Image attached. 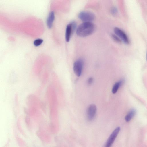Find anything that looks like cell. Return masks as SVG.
Here are the masks:
<instances>
[{
	"mask_svg": "<svg viewBox=\"0 0 147 147\" xmlns=\"http://www.w3.org/2000/svg\"><path fill=\"white\" fill-rule=\"evenodd\" d=\"M95 29V25L92 22H84L78 26L76 33L80 37H85L92 34Z\"/></svg>",
	"mask_w": 147,
	"mask_h": 147,
	"instance_id": "1",
	"label": "cell"
},
{
	"mask_svg": "<svg viewBox=\"0 0 147 147\" xmlns=\"http://www.w3.org/2000/svg\"><path fill=\"white\" fill-rule=\"evenodd\" d=\"M78 16L84 22H92L95 19V16L92 13L87 11L80 12Z\"/></svg>",
	"mask_w": 147,
	"mask_h": 147,
	"instance_id": "2",
	"label": "cell"
},
{
	"mask_svg": "<svg viewBox=\"0 0 147 147\" xmlns=\"http://www.w3.org/2000/svg\"><path fill=\"white\" fill-rule=\"evenodd\" d=\"M146 59H147V54H146Z\"/></svg>",
	"mask_w": 147,
	"mask_h": 147,
	"instance_id": "15",
	"label": "cell"
},
{
	"mask_svg": "<svg viewBox=\"0 0 147 147\" xmlns=\"http://www.w3.org/2000/svg\"><path fill=\"white\" fill-rule=\"evenodd\" d=\"M115 34H111V36L112 38L115 41L117 42H121L122 41L121 40L117 35Z\"/></svg>",
	"mask_w": 147,
	"mask_h": 147,
	"instance_id": "11",
	"label": "cell"
},
{
	"mask_svg": "<svg viewBox=\"0 0 147 147\" xmlns=\"http://www.w3.org/2000/svg\"><path fill=\"white\" fill-rule=\"evenodd\" d=\"M111 12L112 14L115 15L117 13V10L116 8L113 7L111 9Z\"/></svg>",
	"mask_w": 147,
	"mask_h": 147,
	"instance_id": "13",
	"label": "cell"
},
{
	"mask_svg": "<svg viewBox=\"0 0 147 147\" xmlns=\"http://www.w3.org/2000/svg\"><path fill=\"white\" fill-rule=\"evenodd\" d=\"M76 27V23L73 21L68 24L67 26L65 34V40L67 42H69L72 33Z\"/></svg>",
	"mask_w": 147,
	"mask_h": 147,
	"instance_id": "5",
	"label": "cell"
},
{
	"mask_svg": "<svg viewBox=\"0 0 147 147\" xmlns=\"http://www.w3.org/2000/svg\"><path fill=\"white\" fill-rule=\"evenodd\" d=\"M124 80L122 79L116 82L113 85L112 91L113 94H115L118 90L119 88L123 84Z\"/></svg>",
	"mask_w": 147,
	"mask_h": 147,
	"instance_id": "9",
	"label": "cell"
},
{
	"mask_svg": "<svg viewBox=\"0 0 147 147\" xmlns=\"http://www.w3.org/2000/svg\"><path fill=\"white\" fill-rule=\"evenodd\" d=\"M43 42V40L41 39H38L35 40L34 42V44L35 46L40 45Z\"/></svg>",
	"mask_w": 147,
	"mask_h": 147,
	"instance_id": "12",
	"label": "cell"
},
{
	"mask_svg": "<svg viewBox=\"0 0 147 147\" xmlns=\"http://www.w3.org/2000/svg\"><path fill=\"white\" fill-rule=\"evenodd\" d=\"M54 19V13L53 11H52L49 13L47 21V25L49 28L52 27Z\"/></svg>",
	"mask_w": 147,
	"mask_h": 147,
	"instance_id": "8",
	"label": "cell"
},
{
	"mask_svg": "<svg viewBox=\"0 0 147 147\" xmlns=\"http://www.w3.org/2000/svg\"><path fill=\"white\" fill-rule=\"evenodd\" d=\"M96 111L97 108L95 104H92L89 106L86 112L87 117L89 120L91 121L94 118Z\"/></svg>",
	"mask_w": 147,
	"mask_h": 147,
	"instance_id": "7",
	"label": "cell"
},
{
	"mask_svg": "<svg viewBox=\"0 0 147 147\" xmlns=\"http://www.w3.org/2000/svg\"><path fill=\"white\" fill-rule=\"evenodd\" d=\"M84 64V61L81 59L77 60L74 63V71L76 75L78 77L81 75Z\"/></svg>",
	"mask_w": 147,
	"mask_h": 147,
	"instance_id": "4",
	"label": "cell"
},
{
	"mask_svg": "<svg viewBox=\"0 0 147 147\" xmlns=\"http://www.w3.org/2000/svg\"><path fill=\"white\" fill-rule=\"evenodd\" d=\"M93 78L92 77L89 78L87 80V83L89 85L91 84L93 82Z\"/></svg>",
	"mask_w": 147,
	"mask_h": 147,
	"instance_id": "14",
	"label": "cell"
},
{
	"mask_svg": "<svg viewBox=\"0 0 147 147\" xmlns=\"http://www.w3.org/2000/svg\"><path fill=\"white\" fill-rule=\"evenodd\" d=\"M136 113V111L134 109L131 110L126 115L125 117V120L127 122L130 121L134 116Z\"/></svg>",
	"mask_w": 147,
	"mask_h": 147,
	"instance_id": "10",
	"label": "cell"
},
{
	"mask_svg": "<svg viewBox=\"0 0 147 147\" xmlns=\"http://www.w3.org/2000/svg\"><path fill=\"white\" fill-rule=\"evenodd\" d=\"M120 130V127H117L113 130L107 140L104 147H111L115 141Z\"/></svg>",
	"mask_w": 147,
	"mask_h": 147,
	"instance_id": "3",
	"label": "cell"
},
{
	"mask_svg": "<svg viewBox=\"0 0 147 147\" xmlns=\"http://www.w3.org/2000/svg\"><path fill=\"white\" fill-rule=\"evenodd\" d=\"M114 31L115 34L122 41L126 44H128L129 41L127 36L122 30L118 27L114 28Z\"/></svg>",
	"mask_w": 147,
	"mask_h": 147,
	"instance_id": "6",
	"label": "cell"
}]
</instances>
